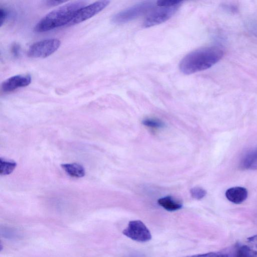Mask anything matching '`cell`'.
Listing matches in <instances>:
<instances>
[{
  "label": "cell",
  "instance_id": "obj_16",
  "mask_svg": "<svg viewBox=\"0 0 257 257\" xmlns=\"http://www.w3.org/2000/svg\"><path fill=\"white\" fill-rule=\"evenodd\" d=\"M190 193L192 198L199 200L203 198L206 194V191L204 189L196 187L190 190Z\"/></svg>",
  "mask_w": 257,
  "mask_h": 257
},
{
  "label": "cell",
  "instance_id": "obj_10",
  "mask_svg": "<svg viewBox=\"0 0 257 257\" xmlns=\"http://www.w3.org/2000/svg\"><path fill=\"white\" fill-rule=\"evenodd\" d=\"M248 192L242 187H233L228 189L225 192L226 198L232 203L240 204L247 198Z\"/></svg>",
  "mask_w": 257,
  "mask_h": 257
},
{
  "label": "cell",
  "instance_id": "obj_14",
  "mask_svg": "<svg viewBox=\"0 0 257 257\" xmlns=\"http://www.w3.org/2000/svg\"><path fill=\"white\" fill-rule=\"evenodd\" d=\"M17 166V163L14 161L0 158V174L7 175L11 174Z\"/></svg>",
  "mask_w": 257,
  "mask_h": 257
},
{
  "label": "cell",
  "instance_id": "obj_18",
  "mask_svg": "<svg viewBox=\"0 0 257 257\" xmlns=\"http://www.w3.org/2000/svg\"><path fill=\"white\" fill-rule=\"evenodd\" d=\"M2 234L5 237L8 238H14L17 237L18 236V233L15 230L9 228V227L4 228L2 230Z\"/></svg>",
  "mask_w": 257,
  "mask_h": 257
},
{
  "label": "cell",
  "instance_id": "obj_17",
  "mask_svg": "<svg viewBox=\"0 0 257 257\" xmlns=\"http://www.w3.org/2000/svg\"><path fill=\"white\" fill-rule=\"evenodd\" d=\"M182 1L175 0H161L157 2L158 7H172L181 5Z\"/></svg>",
  "mask_w": 257,
  "mask_h": 257
},
{
  "label": "cell",
  "instance_id": "obj_13",
  "mask_svg": "<svg viewBox=\"0 0 257 257\" xmlns=\"http://www.w3.org/2000/svg\"><path fill=\"white\" fill-rule=\"evenodd\" d=\"M158 203L165 209L169 211H176L182 207V203L171 196L159 199Z\"/></svg>",
  "mask_w": 257,
  "mask_h": 257
},
{
  "label": "cell",
  "instance_id": "obj_1",
  "mask_svg": "<svg viewBox=\"0 0 257 257\" xmlns=\"http://www.w3.org/2000/svg\"><path fill=\"white\" fill-rule=\"evenodd\" d=\"M224 52L219 46H210L196 49L186 55L179 64L181 72L189 75L206 70L223 57Z\"/></svg>",
  "mask_w": 257,
  "mask_h": 257
},
{
  "label": "cell",
  "instance_id": "obj_20",
  "mask_svg": "<svg viewBox=\"0 0 257 257\" xmlns=\"http://www.w3.org/2000/svg\"><path fill=\"white\" fill-rule=\"evenodd\" d=\"M9 12L5 8H0V26L2 27L8 18Z\"/></svg>",
  "mask_w": 257,
  "mask_h": 257
},
{
  "label": "cell",
  "instance_id": "obj_21",
  "mask_svg": "<svg viewBox=\"0 0 257 257\" xmlns=\"http://www.w3.org/2000/svg\"><path fill=\"white\" fill-rule=\"evenodd\" d=\"M247 242L250 246L257 251V234L247 238Z\"/></svg>",
  "mask_w": 257,
  "mask_h": 257
},
{
  "label": "cell",
  "instance_id": "obj_19",
  "mask_svg": "<svg viewBox=\"0 0 257 257\" xmlns=\"http://www.w3.org/2000/svg\"><path fill=\"white\" fill-rule=\"evenodd\" d=\"M186 257H226L224 253L221 251L220 252H211L205 253L196 254Z\"/></svg>",
  "mask_w": 257,
  "mask_h": 257
},
{
  "label": "cell",
  "instance_id": "obj_8",
  "mask_svg": "<svg viewBox=\"0 0 257 257\" xmlns=\"http://www.w3.org/2000/svg\"><path fill=\"white\" fill-rule=\"evenodd\" d=\"M31 82V77L30 75H17L4 81L1 88L5 92H12L19 88L27 86Z\"/></svg>",
  "mask_w": 257,
  "mask_h": 257
},
{
  "label": "cell",
  "instance_id": "obj_12",
  "mask_svg": "<svg viewBox=\"0 0 257 257\" xmlns=\"http://www.w3.org/2000/svg\"><path fill=\"white\" fill-rule=\"evenodd\" d=\"M61 167L68 175L72 177L81 178L85 174L83 167L76 163L63 164Z\"/></svg>",
  "mask_w": 257,
  "mask_h": 257
},
{
  "label": "cell",
  "instance_id": "obj_7",
  "mask_svg": "<svg viewBox=\"0 0 257 257\" xmlns=\"http://www.w3.org/2000/svg\"><path fill=\"white\" fill-rule=\"evenodd\" d=\"M122 233L128 238L139 242H146L152 238L151 232L147 227L139 220L130 221Z\"/></svg>",
  "mask_w": 257,
  "mask_h": 257
},
{
  "label": "cell",
  "instance_id": "obj_15",
  "mask_svg": "<svg viewBox=\"0 0 257 257\" xmlns=\"http://www.w3.org/2000/svg\"><path fill=\"white\" fill-rule=\"evenodd\" d=\"M142 123L148 127L153 128L163 127L165 124L160 119L157 118H148L144 119Z\"/></svg>",
  "mask_w": 257,
  "mask_h": 257
},
{
  "label": "cell",
  "instance_id": "obj_2",
  "mask_svg": "<svg viewBox=\"0 0 257 257\" xmlns=\"http://www.w3.org/2000/svg\"><path fill=\"white\" fill-rule=\"evenodd\" d=\"M86 4L85 1H74L52 11L37 23L34 28V31L44 32L64 25L67 26L77 11L86 6Z\"/></svg>",
  "mask_w": 257,
  "mask_h": 257
},
{
  "label": "cell",
  "instance_id": "obj_3",
  "mask_svg": "<svg viewBox=\"0 0 257 257\" xmlns=\"http://www.w3.org/2000/svg\"><path fill=\"white\" fill-rule=\"evenodd\" d=\"M154 5L155 3L152 1L141 2L115 14L111 21L115 24L129 22L153 10Z\"/></svg>",
  "mask_w": 257,
  "mask_h": 257
},
{
  "label": "cell",
  "instance_id": "obj_6",
  "mask_svg": "<svg viewBox=\"0 0 257 257\" xmlns=\"http://www.w3.org/2000/svg\"><path fill=\"white\" fill-rule=\"evenodd\" d=\"M109 1H99L86 5L77 11L67 26H71L86 21L97 14L109 4Z\"/></svg>",
  "mask_w": 257,
  "mask_h": 257
},
{
  "label": "cell",
  "instance_id": "obj_22",
  "mask_svg": "<svg viewBox=\"0 0 257 257\" xmlns=\"http://www.w3.org/2000/svg\"><path fill=\"white\" fill-rule=\"evenodd\" d=\"M20 47L18 44L15 43L13 44L11 47V52L14 56H19L20 54Z\"/></svg>",
  "mask_w": 257,
  "mask_h": 257
},
{
  "label": "cell",
  "instance_id": "obj_4",
  "mask_svg": "<svg viewBox=\"0 0 257 257\" xmlns=\"http://www.w3.org/2000/svg\"><path fill=\"white\" fill-rule=\"evenodd\" d=\"M60 45V41L56 38L39 41L30 46L27 55L31 58H46L56 51Z\"/></svg>",
  "mask_w": 257,
  "mask_h": 257
},
{
  "label": "cell",
  "instance_id": "obj_11",
  "mask_svg": "<svg viewBox=\"0 0 257 257\" xmlns=\"http://www.w3.org/2000/svg\"><path fill=\"white\" fill-rule=\"evenodd\" d=\"M240 166L242 169L257 170V147L246 152L241 159Z\"/></svg>",
  "mask_w": 257,
  "mask_h": 257
},
{
  "label": "cell",
  "instance_id": "obj_5",
  "mask_svg": "<svg viewBox=\"0 0 257 257\" xmlns=\"http://www.w3.org/2000/svg\"><path fill=\"white\" fill-rule=\"evenodd\" d=\"M180 5L159 7L153 9L144 20V27H151L168 20L177 12Z\"/></svg>",
  "mask_w": 257,
  "mask_h": 257
},
{
  "label": "cell",
  "instance_id": "obj_23",
  "mask_svg": "<svg viewBox=\"0 0 257 257\" xmlns=\"http://www.w3.org/2000/svg\"><path fill=\"white\" fill-rule=\"evenodd\" d=\"M65 1H46V5L48 6L53 7L58 6L65 3Z\"/></svg>",
  "mask_w": 257,
  "mask_h": 257
},
{
  "label": "cell",
  "instance_id": "obj_9",
  "mask_svg": "<svg viewBox=\"0 0 257 257\" xmlns=\"http://www.w3.org/2000/svg\"><path fill=\"white\" fill-rule=\"evenodd\" d=\"M226 257H257V251L249 245L236 243L222 250Z\"/></svg>",
  "mask_w": 257,
  "mask_h": 257
}]
</instances>
